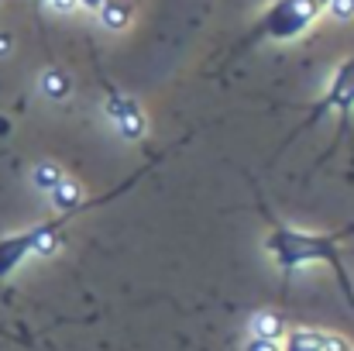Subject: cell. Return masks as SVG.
<instances>
[{
  "label": "cell",
  "instance_id": "13",
  "mask_svg": "<svg viewBox=\"0 0 354 351\" xmlns=\"http://www.w3.org/2000/svg\"><path fill=\"white\" fill-rule=\"evenodd\" d=\"M327 351H354L348 341H341V338H334V334H327Z\"/></svg>",
  "mask_w": 354,
  "mask_h": 351
},
{
  "label": "cell",
  "instance_id": "12",
  "mask_svg": "<svg viewBox=\"0 0 354 351\" xmlns=\"http://www.w3.org/2000/svg\"><path fill=\"white\" fill-rule=\"evenodd\" d=\"M244 351H282V341H268V338H248Z\"/></svg>",
  "mask_w": 354,
  "mask_h": 351
},
{
  "label": "cell",
  "instance_id": "16",
  "mask_svg": "<svg viewBox=\"0 0 354 351\" xmlns=\"http://www.w3.org/2000/svg\"><path fill=\"white\" fill-rule=\"evenodd\" d=\"M3 52H10V38H7V35H0V55H3Z\"/></svg>",
  "mask_w": 354,
  "mask_h": 351
},
{
  "label": "cell",
  "instance_id": "11",
  "mask_svg": "<svg viewBox=\"0 0 354 351\" xmlns=\"http://www.w3.org/2000/svg\"><path fill=\"white\" fill-rule=\"evenodd\" d=\"M327 10H330L337 21H351L354 17V0H330Z\"/></svg>",
  "mask_w": 354,
  "mask_h": 351
},
{
  "label": "cell",
  "instance_id": "8",
  "mask_svg": "<svg viewBox=\"0 0 354 351\" xmlns=\"http://www.w3.org/2000/svg\"><path fill=\"white\" fill-rule=\"evenodd\" d=\"M97 14H100V24L111 28V31H124L131 24V17H134V10H131L127 0H107Z\"/></svg>",
  "mask_w": 354,
  "mask_h": 351
},
{
  "label": "cell",
  "instance_id": "3",
  "mask_svg": "<svg viewBox=\"0 0 354 351\" xmlns=\"http://www.w3.org/2000/svg\"><path fill=\"white\" fill-rule=\"evenodd\" d=\"M327 3L330 0H272L265 7V14L248 28V35L234 42L231 59L248 55L261 42H296V38H303L317 24V17L327 10Z\"/></svg>",
  "mask_w": 354,
  "mask_h": 351
},
{
  "label": "cell",
  "instance_id": "2",
  "mask_svg": "<svg viewBox=\"0 0 354 351\" xmlns=\"http://www.w3.org/2000/svg\"><path fill=\"white\" fill-rule=\"evenodd\" d=\"M258 207H261V217H265V251L282 269V276L289 279L306 262H327L334 269L337 282H341V293L348 296V303H351V310H354V282H351V276H348V269H344V262H341V244L348 237H354V221L344 224L341 231H327V234L299 231V228L282 224L265 204H258Z\"/></svg>",
  "mask_w": 354,
  "mask_h": 351
},
{
  "label": "cell",
  "instance_id": "15",
  "mask_svg": "<svg viewBox=\"0 0 354 351\" xmlns=\"http://www.w3.org/2000/svg\"><path fill=\"white\" fill-rule=\"evenodd\" d=\"M107 0H76V7H83V10H100Z\"/></svg>",
  "mask_w": 354,
  "mask_h": 351
},
{
  "label": "cell",
  "instance_id": "6",
  "mask_svg": "<svg viewBox=\"0 0 354 351\" xmlns=\"http://www.w3.org/2000/svg\"><path fill=\"white\" fill-rule=\"evenodd\" d=\"M282 351H327V334H324V331H313V327L286 331Z\"/></svg>",
  "mask_w": 354,
  "mask_h": 351
},
{
  "label": "cell",
  "instance_id": "10",
  "mask_svg": "<svg viewBox=\"0 0 354 351\" xmlns=\"http://www.w3.org/2000/svg\"><path fill=\"white\" fill-rule=\"evenodd\" d=\"M41 90H45L48 97H62V93H66V76H62V73H45Z\"/></svg>",
  "mask_w": 354,
  "mask_h": 351
},
{
  "label": "cell",
  "instance_id": "14",
  "mask_svg": "<svg viewBox=\"0 0 354 351\" xmlns=\"http://www.w3.org/2000/svg\"><path fill=\"white\" fill-rule=\"evenodd\" d=\"M48 7H52V10H59V14H69V10L76 7V0H48Z\"/></svg>",
  "mask_w": 354,
  "mask_h": 351
},
{
  "label": "cell",
  "instance_id": "5",
  "mask_svg": "<svg viewBox=\"0 0 354 351\" xmlns=\"http://www.w3.org/2000/svg\"><path fill=\"white\" fill-rule=\"evenodd\" d=\"M107 111H111V120L118 124V131L127 141H141L145 138V114H141V107L134 100H127V97H120V93L111 90Z\"/></svg>",
  "mask_w": 354,
  "mask_h": 351
},
{
  "label": "cell",
  "instance_id": "4",
  "mask_svg": "<svg viewBox=\"0 0 354 351\" xmlns=\"http://www.w3.org/2000/svg\"><path fill=\"white\" fill-rule=\"evenodd\" d=\"M351 111H354V48H351V55L330 73V83H327V90H324V97L306 111V117L292 127V134L279 145V152L275 155H282L299 134H306L310 127H317L320 120L327 114H337V131H334V141L327 145V152H324V159L320 162H327V159H334V152H337V145L348 138V127H351Z\"/></svg>",
  "mask_w": 354,
  "mask_h": 351
},
{
  "label": "cell",
  "instance_id": "1",
  "mask_svg": "<svg viewBox=\"0 0 354 351\" xmlns=\"http://www.w3.org/2000/svg\"><path fill=\"white\" fill-rule=\"evenodd\" d=\"M176 148H165V152H158V155H148V162L141 165V169H134L127 179H120L114 190H107L104 197H90V200H80L76 207H66V210H59L55 217H45V221H38V224H31V228H24V231H14V234H3L0 237V286L31 258V255H48V251H55L59 248V241H62V231L76 221V217H83V214H90V210H100V207H107L111 200H118L124 197L127 190H134L162 159H169Z\"/></svg>",
  "mask_w": 354,
  "mask_h": 351
},
{
  "label": "cell",
  "instance_id": "9",
  "mask_svg": "<svg viewBox=\"0 0 354 351\" xmlns=\"http://www.w3.org/2000/svg\"><path fill=\"white\" fill-rule=\"evenodd\" d=\"M62 165H55V162H38L35 165V172H31V183L41 190V193H52L59 183H62Z\"/></svg>",
  "mask_w": 354,
  "mask_h": 351
},
{
  "label": "cell",
  "instance_id": "7",
  "mask_svg": "<svg viewBox=\"0 0 354 351\" xmlns=\"http://www.w3.org/2000/svg\"><path fill=\"white\" fill-rule=\"evenodd\" d=\"M251 338L282 341V338H286V321H282L279 314H268V310H261V314H254V317H251Z\"/></svg>",
  "mask_w": 354,
  "mask_h": 351
},
{
  "label": "cell",
  "instance_id": "17",
  "mask_svg": "<svg viewBox=\"0 0 354 351\" xmlns=\"http://www.w3.org/2000/svg\"><path fill=\"white\" fill-rule=\"evenodd\" d=\"M38 3H48V0H38Z\"/></svg>",
  "mask_w": 354,
  "mask_h": 351
}]
</instances>
